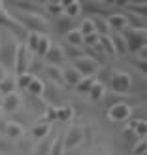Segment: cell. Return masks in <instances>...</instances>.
Masks as SVG:
<instances>
[{
	"instance_id": "8d00e7d4",
	"label": "cell",
	"mask_w": 147,
	"mask_h": 155,
	"mask_svg": "<svg viewBox=\"0 0 147 155\" xmlns=\"http://www.w3.org/2000/svg\"><path fill=\"white\" fill-rule=\"evenodd\" d=\"M92 19V25H94V32L98 36H106L110 34V27H107V23L104 17H91Z\"/></svg>"
},
{
	"instance_id": "44dd1931",
	"label": "cell",
	"mask_w": 147,
	"mask_h": 155,
	"mask_svg": "<svg viewBox=\"0 0 147 155\" xmlns=\"http://www.w3.org/2000/svg\"><path fill=\"white\" fill-rule=\"evenodd\" d=\"M51 48V38L47 34H40L38 36V44H36V48H34V53L32 55H38V57H43L45 53L49 51Z\"/></svg>"
},
{
	"instance_id": "7402d4cb",
	"label": "cell",
	"mask_w": 147,
	"mask_h": 155,
	"mask_svg": "<svg viewBox=\"0 0 147 155\" xmlns=\"http://www.w3.org/2000/svg\"><path fill=\"white\" fill-rule=\"evenodd\" d=\"M121 142L125 144L126 148H130V150H132L134 146H136L138 142H140V138H138V136H136V133H134V130H132V129H130V127L126 125L125 129L121 130Z\"/></svg>"
},
{
	"instance_id": "74e56055",
	"label": "cell",
	"mask_w": 147,
	"mask_h": 155,
	"mask_svg": "<svg viewBox=\"0 0 147 155\" xmlns=\"http://www.w3.org/2000/svg\"><path fill=\"white\" fill-rule=\"evenodd\" d=\"M49 155H64L62 134H57V136H53V142H51V150H49Z\"/></svg>"
},
{
	"instance_id": "603a6c76",
	"label": "cell",
	"mask_w": 147,
	"mask_h": 155,
	"mask_svg": "<svg viewBox=\"0 0 147 155\" xmlns=\"http://www.w3.org/2000/svg\"><path fill=\"white\" fill-rule=\"evenodd\" d=\"M45 74H47V78H49V83H55V85H64V81H62V68L60 66H45Z\"/></svg>"
},
{
	"instance_id": "5b68a950",
	"label": "cell",
	"mask_w": 147,
	"mask_h": 155,
	"mask_svg": "<svg viewBox=\"0 0 147 155\" xmlns=\"http://www.w3.org/2000/svg\"><path fill=\"white\" fill-rule=\"evenodd\" d=\"M30 63H32V53L27 49V45L19 42L17 51H15V61H13V70L17 76L27 74L30 70Z\"/></svg>"
},
{
	"instance_id": "7bdbcfd3",
	"label": "cell",
	"mask_w": 147,
	"mask_h": 155,
	"mask_svg": "<svg viewBox=\"0 0 147 155\" xmlns=\"http://www.w3.org/2000/svg\"><path fill=\"white\" fill-rule=\"evenodd\" d=\"M98 40H100V36H98L96 32L83 36V48H85V49H91V48H94V45H98Z\"/></svg>"
},
{
	"instance_id": "6da1fadb",
	"label": "cell",
	"mask_w": 147,
	"mask_h": 155,
	"mask_svg": "<svg viewBox=\"0 0 147 155\" xmlns=\"http://www.w3.org/2000/svg\"><path fill=\"white\" fill-rule=\"evenodd\" d=\"M8 13L19 23V25L27 30V32H36V34H47L49 23L47 19L40 13H27L19 10H8Z\"/></svg>"
},
{
	"instance_id": "8992f818",
	"label": "cell",
	"mask_w": 147,
	"mask_h": 155,
	"mask_svg": "<svg viewBox=\"0 0 147 155\" xmlns=\"http://www.w3.org/2000/svg\"><path fill=\"white\" fill-rule=\"evenodd\" d=\"M106 115L111 123H125V121L130 119V115H132V106L128 102H115L111 106H107Z\"/></svg>"
},
{
	"instance_id": "ab89813d",
	"label": "cell",
	"mask_w": 147,
	"mask_h": 155,
	"mask_svg": "<svg viewBox=\"0 0 147 155\" xmlns=\"http://www.w3.org/2000/svg\"><path fill=\"white\" fill-rule=\"evenodd\" d=\"M77 30L81 32V36L92 34V32H94V25H92V19H91V17H85V19L79 23V27H77Z\"/></svg>"
},
{
	"instance_id": "3957f363",
	"label": "cell",
	"mask_w": 147,
	"mask_h": 155,
	"mask_svg": "<svg viewBox=\"0 0 147 155\" xmlns=\"http://www.w3.org/2000/svg\"><path fill=\"white\" fill-rule=\"evenodd\" d=\"M121 36H123V40H125V44H126V53H132V55H136L140 49L147 48V45H145V38H147L145 30L125 28V30L121 32Z\"/></svg>"
},
{
	"instance_id": "60d3db41",
	"label": "cell",
	"mask_w": 147,
	"mask_h": 155,
	"mask_svg": "<svg viewBox=\"0 0 147 155\" xmlns=\"http://www.w3.org/2000/svg\"><path fill=\"white\" fill-rule=\"evenodd\" d=\"M13 150H15V146H13V142L10 138L0 136V155H10Z\"/></svg>"
},
{
	"instance_id": "4fadbf2b",
	"label": "cell",
	"mask_w": 147,
	"mask_h": 155,
	"mask_svg": "<svg viewBox=\"0 0 147 155\" xmlns=\"http://www.w3.org/2000/svg\"><path fill=\"white\" fill-rule=\"evenodd\" d=\"M43 59L47 61V64L49 66H60L64 63V55H62V49H60V45H51L49 51L43 55Z\"/></svg>"
},
{
	"instance_id": "d6a6232c",
	"label": "cell",
	"mask_w": 147,
	"mask_h": 155,
	"mask_svg": "<svg viewBox=\"0 0 147 155\" xmlns=\"http://www.w3.org/2000/svg\"><path fill=\"white\" fill-rule=\"evenodd\" d=\"M94 81H96V76H87V78H81V81L75 85V91L79 93V95H87V93L91 91V87L94 85Z\"/></svg>"
},
{
	"instance_id": "4316f807",
	"label": "cell",
	"mask_w": 147,
	"mask_h": 155,
	"mask_svg": "<svg viewBox=\"0 0 147 155\" xmlns=\"http://www.w3.org/2000/svg\"><path fill=\"white\" fill-rule=\"evenodd\" d=\"M87 97H89L91 102H100V100H104V97H106V87L102 83L94 81V85H92L91 91L87 93Z\"/></svg>"
},
{
	"instance_id": "7a4b0ae2",
	"label": "cell",
	"mask_w": 147,
	"mask_h": 155,
	"mask_svg": "<svg viewBox=\"0 0 147 155\" xmlns=\"http://www.w3.org/2000/svg\"><path fill=\"white\" fill-rule=\"evenodd\" d=\"M17 45H19V42L15 40L11 34H4L2 36V42H0V66H4L6 70H11L13 68Z\"/></svg>"
},
{
	"instance_id": "f35d334b",
	"label": "cell",
	"mask_w": 147,
	"mask_h": 155,
	"mask_svg": "<svg viewBox=\"0 0 147 155\" xmlns=\"http://www.w3.org/2000/svg\"><path fill=\"white\" fill-rule=\"evenodd\" d=\"M34 80V74L32 72H27V74H21V76H17L15 78V85H17L19 89H25L27 91V87L30 85V81Z\"/></svg>"
},
{
	"instance_id": "8fae6325",
	"label": "cell",
	"mask_w": 147,
	"mask_h": 155,
	"mask_svg": "<svg viewBox=\"0 0 147 155\" xmlns=\"http://www.w3.org/2000/svg\"><path fill=\"white\" fill-rule=\"evenodd\" d=\"M21 104H23V97L19 95L17 91L11 93V95H6V97L0 98V108H2L4 112H8V114L17 112L19 108H21Z\"/></svg>"
},
{
	"instance_id": "ac0fdd59",
	"label": "cell",
	"mask_w": 147,
	"mask_h": 155,
	"mask_svg": "<svg viewBox=\"0 0 147 155\" xmlns=\"http://www.w3.org/2000/svg\"><path fill=\"white\" fill-rule=\"evenodd\" d=\"M60 49H62V55H64V59H70V61L81 59V57H85V55H87L83 48H75V45H68V44H62V45H60Z\"/></svg>"
},
{
	"instance_id": "f6af8a7d",
	"label": "cell",
	"mask_w": 147,
	"mask_h": 155,
	"mask_svg": "<svg viewBox=\"0 0 147 155\" xmlns=\"http://www.w3.org/2000/svg\"><path fill=\"white\" fill-rule=\"evenodd\" d=\"M132 64L136 66V70H138V74H143L145 76V72H147V61H143V59H134L132 61Z\"/></svg>"
},
{
	"instance_id": "b9f144b4",
	"label": "cell",
	"mask_w": 147,
	"mask_h": 155,
	"mask_svg": "<svg viewBox=\"0 0 147 155\" xmlns=\"http://www.w3.org/2000/svg\"><path fill=\"white\" fill-rule=\"evenodd\" d=\"M43 115H45V117H43L42 121H45V123H49V125H51L53 121H57V106H47V104H45V110H43Z\"/></svg>"
},
{
	"instance_id": "9c48e42d",
	"label": "cell",
	"mask_w": 147,
	"mask_h": 155,
	"mask_svg": "<svg viewBox=\"0 0 147 155\" xmlns=\"http://www.w3.org/2000/svg\"><path fill=\"white\" fill-rule=\"evenodd\" d=\"M107 8H113L111 2H96V0H89V2H81V10H87L91 13H94L92 17H110L111 13H115L113 10H107Z\"/></svg>"
},
{
	"instance_id": "ffe728a7",
	"label": "cell",
	"mask_w": 147,
	"mask_h": 155,
	"mask_svg": "<svg viewBox=\"0 0 147 155\" xmlns=\"http://www.w3.org/2000/svg\"><path fill=\"white\" fill-rule=\"evenodd\" d=\"M62 81H64V85H68V87H75V85L81 81V74L75 72L72 66H68V68L62 70Z\"/></svg>"
},
{
	"instance_id": "5bb4252c",
	"label": "cell",
	"mask_w": 147,
	"mask_h": 155,
	"mask_svg": "<svg viewBox=\"0 0 147 155\" xmlns=\"http://www.w3.org/2000/svg\"><path fill=\"white\" fill-rule=\"evenodd\" d=\"M25 134V127L21 125L19 121H6V127H4V136L10 138V140H17Z\"/></svg>"
},
{
	"instance_id": "83f0119b",
	"label": "cell",
	"mask_w": 147,
	"mask_h": 155,
	"mask_svg": "<svg viewBox=\"0 0 147 155\" xmlns=\"http://www.w3.org/2000/svg\"><path fill=\"white\" fill-rule=\"evenodd\" d=\"M15 89H17V85H15V78L8 74L4 80L0 81V97L11 95V93H15Z\"/></svg>"
},
{
	"instance_id": "f907efd6",
	"label": "cell",
	"mask_w": 147,
	"mask_h": 155,
	"mask_svg": "<svg viewBox=\"0 0 147 155\" xmlns=\"http://www.w3.org/2000/svg\"><path fill=\"white\" fill-rule=\"evenodd\" d=\"M0 98H2V97H0Z\"/></svg>"
},
{
	"instance_id": "f546056e",
	"label": "cell",
	"mask_w": 147,
	"mask_h": 155,
	"mask_svg": "<svg viewBox=\"0 0 147 155\" xmlns=\"http://www.w3.org/2000/svg\"><path fill=\"white\" fill-rule=\"evenodd\" d=\"M43 87H45V83L40 80V78H36L34 76V80L30 81V85L27 87V93L30 97H34V98H40L42 97V93H43Z\"/></svg>"
},
{
	"instance_id": "4dcf8cb0",
	"label": "cell",
	"mask_w": 147,
	"mask_h": 155,
	"mask_svg": "<svg viewBox=\"0 0 147 155\" xmlns=\"http://www.w3.org/2000/svg\"><path fill=\"white\" fill-rule=\"evenodd\" d=\"M111 42H113L115 55H117V57H125V55H126V44H125V40H123L121 32H115V34L111 36Z\"/></svg>"
},
{
	"instance_id": "7c38bea8",
	"label": "cell",
	"mask_w": 147,
	"mask_h": 155,
	"mask_svg": "<svg viewBox=\"0 0 147 155\" xmlns=\"http://www.w3.org/2000/svg\"><path fill=\"white\" fill-rule=\"evenodd\" d=\"M10 8L13 10H19V12H27V13H43V8L42 2H34V0H17V2H10Z\"/></svg>"
},
{
	"instance_id": "ba28073f",
	"label": "cell",
	"mask_w": 147,
	"mask_h": 155,
	"mask_svg": "<svg viewBox=\"0 0 147 155\" xmlns=\"http://www.w3.org/2000/svg\"><path fill=\"white\" fill-rule=\"evenodd\" d=\"M83 138H85V134H83V129H81V127H77V125L70 127V129H68L66 133L62 134L64 150H74V148H77V146L83 142Z\"/></svg>"
},
{
	"instance_id": "cb8c5ba5",
	"label": "cell",
	"mask_w": 147,
	"mask_h": 155,
	"mask_svg": "<svg viewBox=\"0 0 147 155\" xmlns=\"http://www.w3.org/2000/svg\"><path fill=\"white\" fill-rule=\"evenodd\" d=\"M42 8H43V12L45 13H49L51 17H59V15H62L64 13V6H62V2H42Z\"/></svg>"
},
{
	"instance_id": "836d02e7",
	"label": "cell",
	"mask_w": 147,
	"mask_h": 155,
	"mask_svg": "<svg viewBox=\"0 0 147 155\" xmlns=\"http://www.w3.org/2000/svg\"><path fill=\"white\" fill-rule=\"evenodd\" d=\"M74 117V108L70 104H59L57 106V121H70Z\"/></svg>"
},
{
	"instance_id": "1f68e13d",
	"label": "cell",
	"mask_w": 147,
	"mask_h": 155,
	"mask_svg": "<svg viewBox=\"0 0 147 155\" xmlns=\"http://www.w3.org/2000/svg\"><path fill=\"white\" fill-rule=\"evenodd\" d=\"M51 142H53V136H45L43 140H40L36 146H34V151L32 155H49V150H51Z\"/></svg>"
},
{
	"instance_id": "d4e9b609",
	"label": "cell",
	"mask_w": 147,
	"mask_h": 155,
	"mask_svg": "<svg viewBox=\"0 0 147 155\" xmlns=\"http://www.w3.org/2000/svg\"><path fill=\"white\" fill-rule=\"evenodd\" d=\"M125 17H126V28H132V30H145V17L132 15V13H125Z\"/></svg>"
},
{
	"instance_id": "9a60e30c",
	"label": "cell",
	"mask_w": 147,
	"mask_h": 155,
	"mask_svg": "<svg viewBox=\"0 0 147 155\" xmlns=\"http://www.w3.org/2000/svg\"><path fill=\"white\" fill-rule=\"evenodd\" d=\"M106 23L110 28H115V32H123V30L126 28V17L125 13H111L110 17H106Z\"/></svg>"
},
{
	"instance_id": "d6986e66",
	"label": "cell",
	"mask_w": 147,
	"mask_h": 155,
	"mask_svg": "<svg viewBox=\"0 0 147 155\" xmlns=\"http://www.w3.org/2000/svg\"><path fill=\"white\" fill-rule=\"evenodd\" d=\"M62 6H64V15L66 17H77L83 10H81V2L79 0H62Z\"/></svg>"
},
{
	"instance_id": "30bf717a",
	"label": "cell",
	"mask_w": 147,
	"mask_h": 155,
	"mask_svg": "<svg viewBox=\"0 0 147 155\" xmlns=\"http://www.w3.org/2000/svg\"><path fill=\"white\" fill-rule=\"evenodd\" d=\"M42 98L47 106H59V102L62 100V91H60V87L55 83H45Z\"/></svg>"
},
{
	"instance_id": "d590c367",
	"label": "cell",
	"mask_w": 147,
	"mask_h": 155,
	"mask_svg": "<svg viewBox=\"0 0 147 155\" xmlns=\"http://www.w3.org/2000/svg\"><path fill=\"white\" fill-rule=\"evenodd\" d=\"M64 44H68V45H75V48H83V36H81V32H79L77 28L70 30V32L66 34Z\"/></svg>"
},
{
	"instance_id": "e0dca14e",
	"label": "cell",
	"mask_w": 147,
	"mask_h": 155,
	"mask_svg": "<svg viewBox=\"0 0 147 155\" xmlns=\"http://www.w3.org/2000/svg\"><path fill=\"white\" fill-rule=\"evenodd\" d=\"M30 134H32L34 140H43L45 136H49L51 134V125L49 123H45V121H38L36 125L32 127V130H30Z\"/></svg>"
},
{
	"instance_id": "52a82bcc",
	"label": "cell",
	"mask_w": 147,
	"mask_h": 155,
	"mask_svg": "<svg viewBox=\"0 0 147 155\" xmlns=\"http://www.w3.org/2000/svg\"><path fill=\"white\" fill-rule=\"evenodd\" d=\"M72 68H74L75 72H79L81 78H87V76H96L100 64L96 63L94 59H91L89 55H85V57H81V59L72 61Z\"/></svg>"
},
{
	"instance_id": "e575fe53",
	"label": "cell",
	"mask_w": 147,
	"mask_h": 155,
	"mask_svg": "<svg viewBox=\"0 0 147 155\" xmlns=\"http://www.w3.org/2000/svg\"><path fill=\"white\" fill-rule=\"evenodd\" d=\"M126 13L145 17V15H147V4L145 2H128L126 4Z\"/></svg>"
},
{
	"instance_id": "f1b7e54d",
	"label": "cell",
	"mask_w": 147,
	"mask_h": 155,
	"mask_svg": "<svg viewBox=\"0 0 147 155\" xmlns=\"http://www.w3.org/2000/svg\"><path fill=\"white\" fill-rule=\"evenodd\" d=\"M132 78V83H130V91L128 93H140V95H143L145 93V76L143 74H136V76H130Z\"/></svg>"
},
{
	"instance_id": "bcb514c9",
	"label": "cell",
	"mask_w": 147,
	"mask_h": 155,
	"mask_svg": "<svg viewBox=\"0 0 147 155\" xmlns=\"http://www.w3.org/2000/svg\"><path fill=\"white\" fill-rule=\"evenodd\" d=\"M6 76H8V70H6L4 66H0V81H2L4 78H6Z\"/></svg>"
},
{
	"instance_id": "2e32d148",
	"label": "cell",
	"mask_w": 147,
	"mask_h": 155,
	"mask_svg": "<svg viewBox=\"0 0 147 155\" xmlns=\"http://www.w3.org/2000/svg\"><path fill=\"white\" fill-rule=\"evenodd\" d=\"M74 28H75V27H74V19L66 17L64 13H62V15H59V17L55 19V32L66 36V34L70 32V30H74Z\"/></svg>"
},
{
	"instance_id": "681fc988",
	"label": "cell",
	"mask_w": 147,
	"mask_h": 155,
	"mask_svg": "<svg viewBox=\"0 0 147 155\" xmlns=\"http://www.w3.org/2000/svg\"><path fill=\"white\" fill-rule=\"evenodd\" d=\"M0 112H2V108H0Z\"/></svg>"
},
{
	"instance_id": "ee69618b",
	"label": "cell",
	"mask_w": 147,
	"mask_h": 155,
	"mask_svg": "<svg viewBox=\"0 0 147 155\" xmlns=\"http://www.w3.org/2000/svg\"><path fill=\"white\" fill-rule=\"evenodd\" d=\"M130 155H147V140H140L132 150H130Z\"/></svg>"
},
{
	"instance_id": "484cf974",
	"label": "cell",
	"mask_w": 147,
	"mask_h": 155,
	"mask_svg": "<svg viewBox=\"0 0 147 155\" xmlns=\"http://www.w3.org/2000/svg\"><path fill=\"white\" fill-rule=\"evenodd\" d=\"M128 127L134 130L140 140H145V136H147V121L145 119H130Z\"/></svg>"
},
{
	"instance_id": "277c9868",
	"label": "cell",
	"mask_w": 147,
	"mask_h": 155,
	"mask_svg": "<svg viewBox=\"0 0 147 155\" xmlns=\"http://www.w3.org/2000/svg\"><path fill=\"white\" fill-rule=\"evenodd\" d=\"M130 83H132V78H130L128 72H123V70H111V76H110V81H107V85L111 87L113 95L126 97V95H128V91H130Z\"/></svg>"
},
{
	"instance_id": "7dc6e473",
	"label": "cell",
	"mask_w": 147,
	"mask_h": 155,
	"mask_svg": "<svg viewBox=\"0 0 147 155\" xmlns=\"http://www.w3.org/2000/svg\"><path fill=\"white\" fill-rule=\"evenodd\" d=\"M4 127H6V119L0 115V133H4Z\"/></svg>"
},
{
	"instance_id": "c3c4849f",
	"label": "cell",
	"mask_w": 147,
	"mask_h": 155,
	"mask_svg": "<svg viewBox=\"0 0 147 155\" xmlns=\"http://www.w3.org/2000/svg\"><path fill=\"white\" fill-rule=\"evenodd\" d=\"M6 6V2H0V10H2V8Z\"/></svg>"
}]
</instances>
